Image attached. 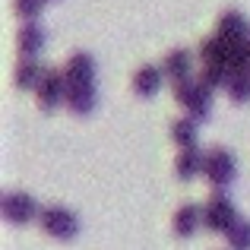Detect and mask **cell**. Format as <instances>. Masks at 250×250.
<instances>
[{
  "label": "cell",
  "mask_w": 250,
  "mask_h": 250,
  "mask_svg": "<svg viewBox=\"0 0 250 250\" xmlns=\"http://www.w3.org/2000/svg\"><path fill=\"white\" fill-rule=\"evenodd\" d=\"M63 80H67V108L73 114H92L98 102V89H95V61L85 51H76V54L67 57L63 63Z\"/></svg>",
  "instance_id": "cell-1"
},
{
  "label": "cell",
  "mask_w": 250,
  "mask_h": 250,
  "mask_svg": "<svg viewBox=\"0 0 250 250\" xmlns=\"http://www.w3.org/2000/svg\"><path fill=\"white\" fill-rule=\"evenodd\" d=\"M38 225L48 238L54 241H73L80 234V215L67 206H42V215H38Z\"/></svg>",
  "instance_id": "cell-2"
},
{
  "label": "cell",
  "mask_w": 250,
  "mask_h": 250,
  "mask_svg": "<svg viewBox=\"0 0 250 250\" xmlns=\"http://www.w3.org/2000/svg\"><path fill=\"white\" fill-rule=\"evenodd\" d=\"M174 102L196 121H206L212 114V89L203 85L200 80H184L174 85Z\"/></svg>",
  "instance_id": "cell-3"
},
{
  "label": "cell",
  "mask_w": 250,
  "mask_h": 250,
  "mask_svg": "<svg viewBox=\"0 0 250 250\" xmlns=\"http://www.w3.org/2000/svg\"><path fill=\"white\" fill-rule=\"evenodd\" d=\"M238 219L241 215H238V209H234V203L228 200L225 190H212L206 206H203V225L215 234H228V228L238 225Z\"/></svg>",
  "instance_id": "cell-4"
},
{
  "label": "cell",
  "mask_w": 250,
  "mask_h": 250,
  "mask_svg": "<svg viewBox=\"0 0 250 250\" xmlns=\"http://www.w3.org/2000/svg\"><path fill=\"white\" fill-rule=\"evenodd\" d=\"M0 212L10 225H29V222H38L42 215V206L32 193H22V190H6L3 200H0Z\"/></svg>",
  "instance_id": "cell-5"
},
{
  "label": "cell",
  "mask_w": 250,
  "mask_h": 250,
  "mask_svg": "<svg viewBox=\"0 0 250 250\" xmlns=\"http://www.w3.org/2000/svg\"><path fill=\"white\" fill-rule=\"evenodd\" d=\"M203 177L209 181V187L212 190H225L228 184L238 177V162H234V155L228 152V149L215 146L206 152V168H203Z\"/></svg>",
  "instance_id": "cell-6"
},
{
  "label": "cell",
  "mask_w": 250,
  "mask_h": 250,
  "mask_svg": "<svg viewBox=\"0 0 250 250\" xmlns=\"http://www.w3.org/2000/svg\"><path fill=\"white\" fill-rule=\"evenodd\" d=\"M35 102L42 111H57L61 104H67V80H63V70H44L42 83L35 89Z\"/></svg>",
  "instance_id": "cell-7"
},
{
  "label": "cell",
  "mask_w": 250,
  "mask_h": 250,
  "mask_svg": "<svg viewBox=\"0 0 250 250\" xmlns=\"http://www.w3.org/2000/svg\"><path fill=\"white\" fill-rule=\"evenodd\" d=\"M215 35H222V38H228V42H234V44H244L247 42V35H250V22H247V16L241 10H222V16H219V22H215Z\"/></svg>",
  "instance_id": "cell-8"
},
{
  "label": "cell",
  "mask_w": 250,
  "mask_h": 250,
  "mask_svg": "<svg viewBox=\"0 0 250 250\" xmlns=\"http://www.w3.org/2000/svg\"><path fill=\"white\" fill-rule=\"evenodd\" d=\"M162 67V73H165V80L171 83H184V80H193V57H190V51H184V48H174V51H168L165 54V61L159 63Z\"/></svg>",
  "instance_id": "cell-9"
},
{
  "label": "cell",
  "mask_w": 250,
  "mask_h": 250,
  "mask_svg": "<svg viewBox=\"0 0 250 250\" xmlns=\"http://www.w3.org/2000/svg\"><path fill=\"white\" fill-rule=\"evenodd\" d=\"M44 29L38 22H22L19 25V35H16V48H19V57H38L44 51Z\"/></svg>",
  "instance_id": "cell-10"
},
{
  "label": "cell",
  "mask_w": 250,
  "mask_h": 250,
  "mask_svg": "<svg viewBox=\"0 0 250 250\" xmlns=\"http://www.w3.org/2000/svg\"><path fill=\"white\" fill-rule=\"evenodd\" d=\"M200 225H203V206H196V203H184V206L174 212V219H171V231H174L177 238L196 234Z\"/></svg>",
  "instance_id": "cell-11"
},
{
  "label": "cell",
  "mask_w": 250,
  "mask_h": 250,
  "mask_svg": "<svg viewBox=\"0 0 250 250\" xmlns=\"http://www.w3.org/2000/svg\"><path fill=\"white\" fill-rule=\"evenodd\" d=\"M171 140L177 143V149H196L200 146V121L190 114L174 117L171 121Z\"/></svg>",
  "instance_id": "cell-12"
},
{
  "label": "cell",
  "mask_w": 250,
  "mask_h": 250,
  "mask_svg": "<svg viewBox=\"0 0 250 250\" xmlns=\"http://www.w3.org/2000/svg\"><path fill=\"white\" fill-rule=\"evenodd\" d=\"M162 83H165V73H162V67H155V63H143L133 73V92L140 98H152L155 92L162 89Z\"/></svg>",
  "instance_id": "cell-13"
},
{
  "label": "cell",
  "mask_w": 250,
  "mask_h": 250,
  "mask_svg": "<svg viewBox=\"0 0 250 250\" xmlns=\"http://www.w3.org/2000/svg\"><path fill=\"white\" fill-rule=\"evenodd\" d=\"M203 168H206V152H203L200 146L196 149H181L174 159V174L181 177V181H193L196 174H203Z\"/></svg>",
  "instance_id": "cell-14"
},
{
  "label": "cell",
  "mask_w": 250,
  "mask_h": 250,
  "mask_svg": "<svg viewBox=\"0 0 250 250\" xmlns=\"http://www.w3.org/2000/svg\"><path fill=\"white\" fill-rule=\"evenodd\" d=\"M44 70H48V67H42L38 57H22V61L16 63V76H13V83H16V89H32V92H35L38 83H42V76H44Z\"/></svg>",
  "instance_id": "cell-15"
},
{
  "label": "cell",
  "mask_w": 250,
  "mask_h": 250,
  "mask_svg": "<svg viewBox=\"0 0 250 250\" xmlns=\"http://www.w3.org/2000/svg\"><path fill=\"white\" fill-rule=\"evenodd\" d=\"M225 92L234 104H247L250 102V67H234L231 73H228Z\"/></svg>",
  "instance_id": "cell-16"
},
{
  "label": "cell",
  "mask_w": 250,
  "mask_h": 250,
  "mask_svg": "<svg viewBox=\"0 0 250 250\" xmlns=\"http://www.w3.org/2000/svg\"><path fill=\"white\" fill-rule=\"evenodd\" d=\"M228 73H231V70L222 67V63H203V70H200V76H196V80H200L203 85H209V89L215 92V89H225Z\"/></svg>",
  "instance_id": "cell-17"
},
{
  "label": "cell",
  "mask_w": 250,
  "mask_h": 250,
  "mask_svg": "<svg viewBox=\"0 0 250 250\" xmlns=\"http://www.w3.org/2000/svg\"><path fill=\"white\" fill-rule=\"evenodd\" d=\"M225 241H228V250H250V222L238 219V225L228 228Z\"/></svg>",
  "instance_id": "cell-18"
},
{
  "label": "cell",
  "mask_w": 250,
  "mask_h": 250,
  "mask_svg": "<svg viewBox=\"0 0 250 250\" xmlns=\"http://www.w3.org/2000/svg\"><path fill=\"white\" fill-rule=\"evenodd\" d=\"M48 3L51 0H13V10H16V16L22 22H38V16L44 13Z\"/></svg>",
  "instance_id": "cell-19"
},
{
  "label": "cell",
  "mask_w": 250,
  "mask_h": 250,
  "mask_svg": "<svg viewBox=\"0 0 250 250\" xmlns=\"http://www.w3.org/2000/svg\"><path fill=\"white\" fill-rule=\"evenodd\" d=\"M244 51H247V57H250V35H247V42H244Z\"/></svg>",
  "instance_id": "cell-20"
}]
</instances>
